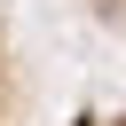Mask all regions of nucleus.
<instances>
[{"label":"nucleus","mask_w":126,"mask_h":126,"mask_svg":"<svg viewBox=\"0 0 126 126\" xmlns=\"http://www.w3.org/2000/svg\"><path fill=\"white\" fill-rule=\"evenodd\" d=\"M94 8H102V16H118V24H126V0H94Z\"/></svg>","instance_id":"nucleus-2"},{"label":"nucleus","mask_w":126,"mask_h":126,"mask_svg":"<svg viewBox=\"0 0 126 126\" xmlns=\"http://www.w3.org/2000/svg\"><path fill=\"white\" fill-rule=\"evenodd\" d=\"M0 126H16V55H8V32H0Z\"/></svg>","instance_id":"nucleus-1"}]
</instances>
